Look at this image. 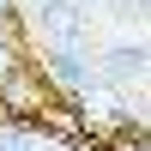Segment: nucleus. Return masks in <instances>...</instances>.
I'll use <instances>...</instances> for the list:
<instances>
[{
    "label": "nucleus",
    "mask_w": 151,
    "mask_h": 151,
    "mask_svg": "<svg viewBox=\"0 0 151 151\" xmlns=\"http://www.w3.org/2000/svg\"><path fill=\"white\" fill-rule=\"evenodd\" d=\"M30 18H36V30L48 36V48H79L85 36H91L85 0H30Z\"/></svg>",
    "instance_id": "nucleus-1"
},
{
    "label": "nucleus",
    "mask_w": 151,
    "mask_h": 151,
    "mask_svg": "<svg viewBox=\"0 0 151 151\" xmlns=\"http://www.w3.org/2000/svg\"><path fill=\"white\" fill-rule=\"evenodd\" d=\"M97 79H103L109 91L145 85V79H151V48H145V42H109L103 55H97Z\"/></svg>",
    "instance_id": "nucleus-2"
},
{
    "label": "nucleus",
    "mask_w": 151,
    "mask_h": 151,
    "mask_svg": "<svg viewBox=\"0 0 151 151\" xmlns=\"http://www.w3.org/2000/svg\"><path fill=\"white\" fill-rule=\"evenodd\" d=\"M42 73L60 91H91L97 85V67L85 60V48H42Z\"/></svg>",
    "instance_id": "nucleus-3"
},
{
    "label": "nucleus",
    "mask_w": 151,
    "mask_h": 151,
    "mask_svg": "<svg viewBox=\"0 0 151 151\" xmlns=\"http://www.w3.org/2000/svg\"><path fill=\"white\" fill-rule=\"evenodd\" d=\"M0 151H36V133H18V127H6V133H0Z\"/></svg>",
    "instance_id": "nucleus-4"
},
{
    "label": "nucleus",
    "mask_w": 151,
    "mask_h": 151,
    "mask_svg": "<svg viewBox=\"0 0 151 151\" xmlns=\"http://www.w3.org/2000/svg\"><path fill=\"white\" fill-rule=\"evenodd\" d=\"M6 79H12V42L0 36V85H6Z\"/></svg>",
    "instance_id": "nucleus-5"
},
{
    "label": "nucleus",
    "mask_w": 151,
    "mask_h": 151,
    "mask_svg": "<svg viewBox=\"0 0 151 151\" xmlns=\"http://www.w3.org/2000/svg\"><path fill=\"white\" fill-rule=\"evenodd\" d=\"M6 18H12V0H0V24H6Z\"/></svg>",
    "instance_id": "nucleus-6"
},
{
    "label": "nucleus",
    "mask_w": 151,
    "mask_h": 151,
    "mask_svg": "<svg viewBox=\"0 0 151 151\" xmlns=\"http://www.w3.org/2000/svg\"><path fill=\"white\" fill-rule=\"evenodd\" d=\"M85 6H91V0H85ZM121 6H127V0H121Z\"/></svg>",
    "instance_id": "nucleus-7"
}]
</instances>
